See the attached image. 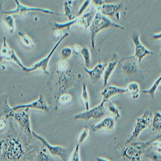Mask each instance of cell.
Instances as JSON below:
<instances>
[{
	"mask_svg": "<svg viewBox=\"0 0 161 161\" xmlns=\"http://www.w3.org/2000/svg\"><path fill=\"white\" fill-rule=\"evenodd\" d=\"M68 64L67 63L66 61L62 60L58 64V70L61 72H64L68 68Z\"/></svg>",
	"mask_w": 161,
	"mask_h": 161,
	"instance_id": "obj_36",
	"label": "cell"
},
{
	"mask_svg": "<svg viewBox=\"0 0 161 161\" xmlns=\"http://www.w3.org/2000/svg\"><path fill=\"white\" fill-rule=\"evenodd\" d=\"M29 108H25L23 112L20 113H15L14 118L18 122L19 127L22 131L28 135L32 136V131L31 127L30 120V113Z\"/></svg>",
	"mask_w": 161,
	"mask_h": 161,
	"instance_id": "obj_11",
	"label": "cell"
},
{
	"mask_svg": "<svg viewBox=\"0 0 161 161\" xmlns=\"http://www.w3.org/2000/svg\"><path fill=\"white\" fill-rule=\"evenodd\" d=\"M18 34L20 36L21 44L24 47L27 48H34L35 45L31 38L29 36L21 31H19Z\"/></svg>",
	"mask_w": 161,
	"mask_h": 161,
	"instance_id": "obj_26",
	"label": "cell"
},
{
	"mask_svg": "<svg viewBox=\"0 0 161 161\" xmlns=\"http://www.w3.org/2000/svg\"><path fill=\"white\" fill-rule=\"evenodd\" d=\"M151 143H152L153 145L159 151H161V141L154 140Z\"/></svg>",
	"mask_w": 161,
	"mask_h": 161,
	"instance_id": "obj_40",
	"label": "cell"
},
{
	"mask_svg": "<svg viewBox=\"0 0 161 161\" xmlns=\"http://www.w3.org/2000/svg\"><path fill=\"white\" fill-rule=\"evenodd\" d=\"M138 63V60L134 55L126 57L121 62V69L129 76L135 75L139 71Z\"/></svg>",
	"mask_w": 161,
	"mask_h": 161,
	"instance_id": "obj_13",
	"label": "cell"
},
{
	"mask_svg": "<svg viewBox=\"0 0 161 161\" xmlns=\"http://www.w3.org/2000/svg\"><path fill=\"white\" fill-rule=\"evenodd\" d=\"M96 11L92 9L89 12L86 13L83 15L77 17V21L75 26L83 30H87L92 24L95 16Z\"/></svg>",
	"mask_w": 161,
	"mask_h": 161,
	"instance_id": "obj_14",
	"label": "cell"
},
{
	"mask_svg": "<svg viewBox=\"0 0 161 161\" xmlns=\"http://www.w3.org/2000/svg\"><path fill=\"white\" fill-rule=\"evenodd\" d=\"M105 67L104 64L99 63L93 69H88L86 66H84V69L91 80L94 81H97L101 78L103 74Z\"/></svg>",
	"mask_w": 161,
	"mask_h": 161,
	"instance_id": "obj_19",
	"label": "cell"
},
{
	"mask_svg": "<svg viewBox=\"0 0 161 161\" xmlns=\"http://www.w3.org/2000/svg\"><path fill=\"white\" fill-rule=\"evenodd\" d=\"M108 103L107 111L109 114L114 118L118 119L120 117V114L119 111L115 104L113 103L110 100L107 102Z\"/></svg>",
	"mask_w": 161,
	"mask_h": 161,
	"instance_id": "obj_27",
	"label": "cell"
},
{
	"mask_svg": "<svg viewBox=\"0 0 161 161\" xmlns=\"http://www.w3.org/2000/svg\"><path fill=\"white\" fill-rule=\"evenodd\" d=\"M81 98L84 104L86 110H89L90 108V103H89V93L87 90V87L86 84H83L82 89Z\"/></svg>",
	"mask_w": 161,
	"mask_h": 161,
	"instance_id": "obj_30",
	"label": "cell"
},
{
	"mask_svg": "<svg viewBox=\"0 0 161 161\" xmlns=\"http://www.w3.org/2000/svg\"><path fill=\"white\" fill-rule=\"evenodd\" d=\"M123 7V3H109L103 4L100 6L101 13L103 15L108 17L118 15L120 9Z\"/></svg>",
	"mask_w": 161,
	"mask_h": 161,
	"instance_id": "obj_15",
	"label": "cell"
},
{
	"mask_svg": "<svg viewBox=\"0 0 161 161\" xmlns=\"http://www.w3.org/2000/svg\"><path fill=\"white\" fill-rule=\"evenodd\" d=\"M69 35V33H66L63 36V37L58 40V42L56 43L55 46L53 48L50 52L49 53L47 56L44 58H42L41 60H39L38 62H36L35 64H34L30 68H27L26 72L27 73H29L32 71H36V70H40L43 71L47 75H49V72L48 70V67L49 63L53 55V53L55 52L56 49L59 47L61 43Z\"/></svg>",
	"mask_w": 161,
	"mask_h": 161,
	"instance_id": "obj_6",
	"label": "cell"
},
{
	"mask_svg": "<svg viewBox=\"0 0 161 161\" xmlns=\"http://www.w3.org/2000/svg\"><path fill=\"white\" fill-rule=\"evenodd\" d=\"M152 37L154 40H161V32L158 33L154 34H153V35Z\"/></svg>",
	"mask_w": 161,
	"mask_h": 161,
	"instance_id": "obj_43",
	"label": "cell"
},
{
	"mask_svg": "<svg viewBox=\"0 0 161 161\" xmlns=\"http://www.w3.org/2000/svg\"><path fill=\"white\" fill-rule=\"evenodd\" d=\"M160 137H161V134L160 135L158 136H157V137H155V138H154L153 140H151V141L150 140V141H148V142L149 145L151 143L153 142V141H154V140H156L157 139H158V138H160Z\"/></svg>",
	"mask_w": 161,
	"mask_h": 161,
	"instance_id": "obj_46",
	"label": "cell"
},
{
	"mask_svg": "<svg viewBox=\"0 0 161 161\" xmlns=\"http://www.w3.org/2000/svg\"><path fill=\"white\" fill-rule=\"evenodd\" d=\"M32 135L43 143L52 155L59 156L63 161H68V151L66 148L61 146L50 145L45 138L35 132L32 131Z\"/></svg>",
	"mask_w": 161,
	"mask_h": 161,
	"instance_id": "obj_9",
	"label": "cell"
},
{
	"mask_svg": "<svg viewBox=\"0 0 161 161\" xmlns=\"http://www.w3.org/2000/svg\"><path fill=\"white\" fill-rule=\"evenodd\" d=\"M64 33L62 30H55L53 33V37L55 39H60L63 37Z\"/></svg>",
	"mask_w": 161,
	"mask_h": 161,
	"instance_id": "obj_39",
	"label": "cell"
},
{
	"mask_svg": "<svg viewBox=\"0 0 161 161\" xmlns=\"http://www.w3.org/2000/svg\"><path fill=\"white\" fill-rule=\"evenodd\" d=\"M118 64V57L116 54H114L113 58L109 62L103 72V86H107L108 80L113 74Z\"/></svg>",
	"mask_w": 161,
	"mask_h": 161,
	"instance_id": "obj_18",
	"label": "cell"
},
{
	"mask_svg": "<svg viewBox=\"0 0 161 161\" xmlns=\"http://www.w3.org/2000/svg\"><path fill=\"white\" fill-rule=\"evenodd\" d=\"M115 126L114 119L112 117H106L98 123L92 126V130L94 132L99 130L111 131L114 130Z\"/></svg>",
	"mask_w": 161,
	"mask_h": 161,
	"instance_id": "obj_17",
	"label": "cell"
},
{
	"mask_svg": "<svg viewBox=\"0 0 161 161\" xmlns=\"http://www.w3.org/2000/svg\"><path fill=\"white\" fill-rule=\"evenodd\" d=\"M16 4L15 9L11 11H4L3 12L4 14L17 15L22 16L30 12H38L43 13L46 14L53 15L56 16H64V14L57 13L53 11L45 8H38V7H30L27 5L22 4L19 0H14Z\"/></svg>",
	"mask_w": 161,
	"mask_h": 161,
	"instance_id": "obj_4",
	"label": "cell"
},
{
	"mask_svg": "<svg viewBox=\"0 0 161 161\" xmlns=\"http://www.w3.org/2000/svg\"><path fill=\"white\" fill-rule=\"evenodd\" d=\"M81 48H82L79 45H74L72 48V51L75 54H79V53H80Z\"/></svg>",
	"mask_w": 161,
	"mask_h": 161,
	"instance_id": "obj_41",
	"label": "cell"
},
{
	"mask_svg": "<svg viewBox=\"0 0 161 161\" xmlns=\"http://www.w3.org/2000/svg\"><path fill=\"white\" fill-rule=\"evenodd\" d=\"M73 51L70 47H64L62 49L61 52V57L62 60H66L70 58L72 55Z\"/></svg>",
	"mask_w": 161,
	"mask_h": 161,
	"instance_id": "obj_31",
	"label": "cell"
},
{
	"mask_svg": "<svg viewBox=\"0 0 161 161\" xmlns=\"http://www.w3.org/2000/svg\"><path fill=\"white\" fill-rule=\"evenodd\" d=\"M131 39L135 47L134 56L137 58L138 63H140L146 56L154 54L153 52L148 49L141 43L139 34L134 32L131 35Z\"/></svg>",
	"mask_w": 161,
	"mask_h": 161,
	"instance_id": "obj_10",
	"label": "cell"
},
{
	"mask_svg": "<svg viewBox=\"0 0 161 161\" xmlns=\"http://www.w3.org/2000/svg\"><path fill=\"white\" fill-rule=\"evenodd\" d=\"M148 146L147 142L136 141L126 144L122 151V157L128 161H142L141 156L143 150Z\"/></svg>",
	"mask_w": 161,
	"mask_h": 161,
	"instance_id": "obj_3",
	"label": "cell"
},
{
	"mask_svg": "<svg viewBox=\"0 0 161 161\" xmlns=\"http://www.w3.org/2000/svg\"><path fill=\"white\" fill-rule=\"evenodd\" d=\"M146 155L153 161H161V153L159 152L151 150L148 152Z\"/></svg>",
	"mask_w": 161,
	"mask_h": 161,
	"instance_id": "obj_32",
	"label": "cell"
},
{
	"mask_svg": "<svg viewBox=\"0 0 161 161\" xmlns=\"http://www.w3.org/2000/svg\"><path fill=\"white\" fill-rule=\"evenodd\" d=\"M77 21V18H76L73 20H69L68 22H64V23L55 22L53 26V29L54 31L55 30H63L65 29L69 30L71 27L76 25Z\"/></svg>",
	"mask_w": 161,
	"mask_h": 161,
	"instance_id": "obj_23",
	"label": "cell"
},
{
	"mask_svg": "<svg viewBox=\"0 0 161 161\" xmlns=\"http://www.w3.org/2000/svg\"><path fill=\"white\" fill-rule=\"evenodd\" d=\"M4 0H0V12H1L3 4H4Z\"/></svg>",
	"mask_w": 161,
	"mask_h": 161,
	"instance_id": "obj_45",
	"label": "cell"
},
{
	"mask_svg": "<svg viewBox=\"0 0 161 161\" xmlns=\"http://www.w3.org/2000/svg\"><path fill=\"white\" fill-rule=\"evenodd\" d=\"M111 27L117 28L122 31L125 30L124 27L115 23L108 17L103 15L101 13H96L95 18L89 27L91 46L94 49H95L96 36L101 31Z\"/></svg>",
	"mask_w": 161,
	"mask_h": 161,
	"instance_id": "obj_2",
	"label": "cell"
},
{
	"mask_svg": "<svg viewBox=\"0 0 161 161\" xmlns=\"http://www.w3.org/2000/svg\"><path fill=\"white\" fill-rule=\"evenodd\" d=\"M5 123L4 120H0V130H3L5 128Z\"/></svg>",
	"mask_w": 161,
	"mask_h": 161,
	"instance_id": "obj_44",
	"label": "cell"
},
{
	"mask_svg": "<svg viewBox=\"0 0 161 161\" xmlns=\"http://www.w3.org/2000/svg\"><path fill=\"white\" fill-rule=\"evenodd\" d=\"M80 54L83 58L86 67H88L91 62V53L89 49L86 46L83 47L81 50Z\"/></svg>",
	"mask_w": 161,
	"mask_h": 161,
	"instance_id": "obj_28",
	"label": "cell"
},
{
	"mask_svg": "<svg viewBox=\"0 0 161 161\" xmlns=\"http://www.w3.org/2000/svg\"><path fill=\"white\" fill-rule=\"evenodd\" d=\"M72 97L69 94H64L62 95L59 99V102L62 104H66L71 101Z\"/></svg>",
	"mask_w": 161,
	"mask_h": 161,
	"instance_id": "obj_35",
	"label": "cell"
},
{
	"mask_svg": "<svg viewBox=\"0 0 161 161\" xmlns=\"http://www.w3.org/2000/svg\"><path fill=\"white\" fill-rule=\"evenodd\" d=\"M127 92V90L125 88H121L115 86H107L101 91V95L102 97V101L106 103L114 96L119 94H123Z\"/></svg>",
	"mask_w": 161,
	"mask_h": 161,
	"instance_id": "obj_16",
	"label": "cell"
},
{
	"mask_svg": "<svg viewBox=\"0 0 161 161\" xmlns=\"http://www.w3.org/2000/svg\"><path fill=\"white\" fill-rule=\"evenodd\" d=\"M89 3H90V0H86V1L82 5L81 7L80 8V10L79 11V13H78V17H80L81 16L84 11L86 10L87 6L89 5Z\"/></svg>",
	"mask_w": 161,
	"mask_h": 161,
	"instance_id": "obj_37",
	"label": "cell"
},
{
	"mask_svg": "<svg viewBox=\"0 0 161 161\" xmlns=\"http://www.w3.org/2000/svg\"><path fill=\"white\" fill-rule=\"evenodd\" d=\"M64 16L66 17L69 20H71L76 18L73 13L72 2L69 0L67 1L64 3Z\"/></svg>",
	"mask_w": 161,
	"mask_h": 161,
	"instance_id": "obj_25",
	"label": "cell"
},
{
	"mask_svg": "<svg viewBox=\"0 0 161 161\" xmlns=\"http://www.w3.org/2000/svg\"><path fill=\"white\" fill-rule=\"evenodd\" d=\"M3 60L10 61L17 64L23 71L26 72L28 67L23 64L13 49H10L6 42V37H3V43L0 48V63Z\"/></svg>",
	"mask_w": 161,
	"mask_h": 161,
	"instance_id": "obj_8",
	"label": "cell"
},
{
	"mask_svg": "<svg viewBox=\"0 0 161 161\" xmlns=\"http://www.w3.org/2000/svg\"><path fill=\"white\" fill-rule=\"evenodd\" d=\"M127 92L130 93L132 98L133 99L138 98L140 93V89L138 84L135 82H132L128 84L127 88H126Z\"/></svg>",
	"mask_w": 161,
	"mask_h": 161,
	"instance_id": "obj_22",
	"label": "cell"
},
{
	"mask_svg": "<svg viewBox=\"0 0 161 161\" xmlns=\"http://www.w3.org/2000/svg\"><path fill=\"white\" fill-rule=\"evenodd\" d=\"M3 21L8 31L11 34H13L15 31L16 23L13 15L4 14Z\"/></svg>",
	"mask_w": 161,
	"mask_h": 161,
	"instance_id": "obj_21",
	"label": "cell"
},
{
	"mask_svg": "<svg viewBox=\"0 0 161 161\" xmlns=\"http://www.w3.org/2000/svg\"><path fill=\"white\" fill-rule=\"evenodd\" d=\"M92 1L95 5L99 7L102 6L103 4L105 3L103 0H92Z\"/></svg>",
	"mask_w": 161,
	"mask_h": 161,
	"instance_id": "obj_42",
	"label": "cell"
},
{
	"mask_svg": "<svg viewBox=\"0 0 161 161\" xmlns=\"http://www.w3.org/2000/svg\"><path fill=\"white\" fill-rule=\"evenodd\" d=\"M14 114L13 107L11 108L8 104V97H4L0 107V117L4 116L5 119H8L10 117H14Z\"/></svg>",
	"mask_w": 161,
	"mask_h": 161,
	"instance_id": "obj_20",
	"label": "cell"
},
{
	"mask_svg": "<svg viewBox=\"0 0 161 161\" xmlns=\"http://www.w3.org/2000/svg\"><path fill=\"white\" fill-rule=\"evenodd\" d=\"M161 82V75L160 77L157 79L156 81L154 82V83L153 85L152 86L147 90H141L140 92L144 93V94H148L151 97L152 99H154V95H155V92L157 89V87L159 86L160 82Z\"/></svg>",
	"mask_w": 161,
	"mask_h": 161,
	"instance_id": "obj_29",
	"label": "cell"
},
{
	"mask_svg": "<svg viewBox=\"0 0 161 161\" xmlns=\"http://www.w3.org/2000/svg\"><path fill=\"white\" fill-rule=\"evenodd\" d=\"M152 128L153 131H159L161 130V113L159 111H156L153 115L152 120Z\"/></svg>",
	"mask_w": 161,
	"mask_h": 161,
	"instance_id": "obj_24",
	"label": "cell"
},
{
	"mask_svg": "<svg viewBox=\"0 0 161 161\" xmlns=\"http://www.w3.org/2000/svg\"><path fill=\"white\" fill-rule=\"evenodd\" d=\"M152 120V114L149 111L146 110L141 117L136 119L133 130L126 144L136 141L141 133L149 126Z\"/></svg>",
	"mask_w": 161,
	"mask_h": 161,
	"instance_id": "obj_5",
	"label": "cell"
},
{
	"mask_svg": "<svg viewBox=\"0 0 161 161\" xmlns=\"http://www.w3.org/2000/svg\"><path fill=\"white\" fill-rule=\"evenodd\" d=\"M102 101L98 105L93 107L85 112L79 113L73 117L74 119H81L87 120L91 119H99L104 116L105 113L104 103Z\"/></svg>",
	"mask_w": 161,
	"mask_h": 161,
	"instance_id": "obj_7",
	"label": "cell"
},
{
	"mask_svg": "<svg viewBox=\"0 0 161 161\" xmlns=\"http://www.w3.org/2000/svg\"><path fill=\"white\" fill-rule=\"evenodd\" d=\"M24 154V147L19 137L9 136L0 142V156L3 160L17 161Z\"/></svg>",
	"mask_w": 161,
	"mask_h": 161,
	"instance_id": "obj_1",
	"label": "cell"
},
{
	"mask_svg": "<svg viewBox=\"0 0 161 161\" xmlns=\"http://www.w3.org/2000/svg\"><path fill=\"white\" fill-rule=\"evenodd\" d=\"M37 161H49L48 156L44 152H41L38 155Z\"/></svg>",
	"mask_w": 161,
	"mask_h": 161,
	"instance_id": "obj_38",
	"label": "cell"
},
{
	"mask_svg": "<svg viewBox=\"0 0 161 161\" xmlns=\"http://www.w3.org/2000/svg\"><path fill=\"white\" fill-rule=\"evenodd\" d=\"M160 56H161V53H160Z\"/></svg>",
	"mask_w": 161,
	"mask_h": 161,
	"instance_id": "obj_49",
	"label": "cell"
},
{
	"mask_svg": "<svg viewBox=\"0 0 161 161\" xmlns=\"http://www.w3.org/2000/svg\"><path fill=\"white\" fill-rule=\"evenodd\" d=\"M79 150H80V145H77L74 152L71 154L69 161H80Z\"/></svg>",
	"mask_w": 161,
	"mask_h": 161,
	"instance_id": "obj_34",
	"label": "cell"
},
{
	"mask_svg": "<svg viewBox=\"0 0 161 161\" xmlns=\"http://www.w3.org/2000/svg\"><path fill=\"white\" fill-rule=\"evenodd\" d=\"M96 160L97 161H109V160L102 158H97Z\"/></svg>",
	"mask_w": 161,
	"mask_h": 161,
	"instance_id": "obj_47",
	"label": "cell"
},
{
	"mask_svg": "<svg viewBox=\"0 0 161 161\" xmlns=\"http://www.w3.org/2000/svg\"><path fill=\"white\" fill-rule=\"evenodd\" d=\"M70 1L72 2V3L74 2V1H75L76 0H69Z\"/></svg>",
	"mask_w": 161,
	"mask_h": 161,
	"instance_id": "obj_48",
	"label": "cell"
},
{
	"mask_svg": "<svg viewBox=\"0 0 161 161\" xmlns=\"http://www.w3.org/2000/svg\"><path fill=\"white\" fill-rule=\"evenodd\" d=\"M89 135V130L87 126H86L82 131L79 138V142L80 144L83 143L88 138Z\"/></svg>",
	"mask_w": 161,
	"mask_h": 161,
	"instance_id": "obj_33",
	"label": "cell"
},
{
	"mask_svg": "<svg viewBox=\"0 0 161 161\" xmlns=\"http://www.w3.org/2000/svg\"><path fill=\"white\" fill-rule=\"evenodd\" d=\"M13 110L14 111H17L19 109H37V110H42L45 112H48L49 109V106L46 101L45 97L42 94L39 96L37 99L27 104H19L15 105L13 107Z\"/></svg>",
	"mask_w": 161,
	"mask_h": 161,
	"instance_id": "obj_12",
	"label": "cell"
}]
</instances>
